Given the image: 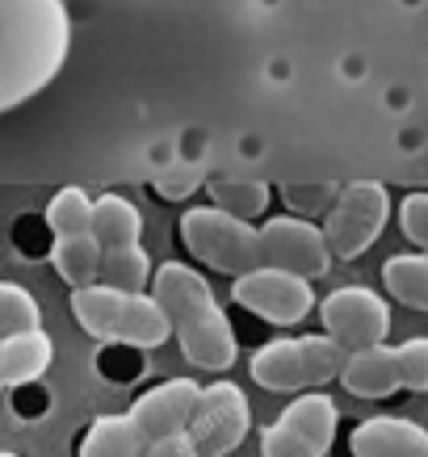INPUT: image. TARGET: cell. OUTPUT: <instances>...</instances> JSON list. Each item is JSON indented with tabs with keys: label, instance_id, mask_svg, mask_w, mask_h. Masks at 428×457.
Returning a JSON list of instances; mask_svg holds the SVG:
<instances>
[{
	"label": "cell",
	"instance_id": "obj_1",
	"mask_svg": "<svg viewBox=\"0 0 428 457\" xmlns=\"http://www.w3.org/2000/svg\"><path fill=\"white\" fill-rule=\"evenodd\" d=\"M71 51L63 0H0V113L26 105L59 76Z\"/></svg>",
	"mask_w": 428,
	"mask_h": 457
},
{
	"label": "cell",
	"instance_id": "obj_2",
	"mask_svg": "<svg viewBox=\"0 0 428 457\" xmlns=\"http://www.w3.org/2000/svg\"><path fill=\"white\" fill-rule=\"evenodd\" d=\"M152 298L164 311L172 340L180 345L185 361L206 374H227L239 357V340L227 311L219 306L210 281L185 261H164L152 273Z\"/></svg>",
	"mask_w": 428,
	"mask_h": 457
},
{
	"label": "cell",
	"instance_id": "obj_3",
	"mask_svg": "<svg viewBox=\"0 0 428 457\" xmlns=\"http://www.w3.org/2000/svg\"><path fill=\"white\" fill-rule=\"evenodd\" d=\"M345 361L348 353L323 332L281 336V340H269L252 353L248 374L256 386L277 390V395H306V390H319L328 382H340Z\"/></svg>",
	"mask_w": 428,
	"mask_h": 457
},
{
	"label": "cell",
	"instance_id": "obj_4",
	"mask_svg": "<svg viewBox=\"0 0 428 457\" xmlns=\"http://www.w3.org/2000/svg\"><path fill=\"white\" fill-rule=\"evenodd\" d=\"M71 315L88 336L113 340V345L160 348L172 336L164 311L155 306L152 294H122L110 290V286H84V290H71Z\"/></svg>",
	"mask_w": 428,
	"mask_h": 457
},
{
	"label": "cell",
	"instance_id": "obj_5",
	"mask_svg": "<svg viewBox=\"0 0 428 457\" xmlns=\"http://www.w3.org/2000/svg\"><path fill=\"white\" fill-rule=\"evenodd\" d=\"M180 244L189 248L194 261L227 278H244L261 269V231L214 206H189L180 214Z\"/></svg>",
	"mask_w": 428,
	"mask_h": 457
},
{
	"label": "cell",
	"instance_id": "obj_6",
	"mask_svg": "<svg viewBox=\"0 0 428 457\" xmlns=\"http://www.w3.org/2000/svg\"><path fill=\"white\" fill-rule=\"evenodd\" d=\"M340 407L323 390H306L261 428V457H328Z\"/></svg>",
	"mask_w": 428,
	"mask_h": 457
},
{
	"label": "cell",
	"instance_id": "obj_7",
	"mask_svg": "<svg viewBox=\"0 0 428 457\" xmlns=\"http://www.w3.org/2000/svg\"><path fill=\"white\" fill-rule=\"evenodd\" d=\"M390 219V194L378 180H353L340 189L336 206L323 219V239H328L331 261H357L370 252V244L382 236Z\"/></svg>",
	"mask_w": 428,
	"mask_h": 457
},
{
	"label": "cell",
	"instance_id": "obj_8",
	"mask_svg": "<svg viewBox=\"0 0 428 457\" xmlns=\"http://www.w3.org/2000/svg\"><path fill=\"white\" fill-rule=\"evenodd\" d=\"M319 323L323 336H331L345 353H361V348H378L390 336V306L382 294L365 286H345L319 303Z\"/></svg>",
	"mask_w": 428,
	"mask_h": 457
},
{
	"label": "cell",
	"instance_id": "obj_9",
	"mask_svg": "<svg viewBox=\"0 0 428 457\" xmlns=\"http://www.w3.org/2000/svg\"><path fill=\"white\" fill-rule=\"evenodd\" d=\"M256 231H261V269H281V273H294L303 281L323 278L331 269L328 239H323V227H315V222L294 219V214H273Z\"/></svg>",
	"mask_w": 428,
	"mask_h": 457
},
{
	"label": "cell",
	"instance_id": "obj_10",
	"mask_svg": "<svg viewBox=\"0 0 428 457\" xmlns=\"http://www.w3.org/2000/svg\"><path fill=\"white\" fill-rule=\"evenodd\" d=\"M231 298L235 306L252 311L256 319L273 323V328H294L319 306L311 281L281 273V269H252L244 278H231Z\"/></svg>",
	"mask_w": 428,
	"mask_h": 457
},
{
	"label": "cell",
	"instance_id": "obj_11",
	"mask_svg": "<svg viewBox=\"0 0 428 457\" xmlns=\"http://www.w3.org/2000/svg\"><path fill=\"white\" fill-rule=\"evenodd\" d=\"M252 428V407L248 395L235 382H210L202 386L194 424H189V441H194L197 457H227L235 453Z\"/></svg>",
	"mask_w": 428,
	"mask_h": 457
},
{
	"label": "cell",
	"instance_id": "obj_12",
	"mask_svg": "<svg viewBox=\"0 0 428 457\" xmlns=\"http://www.w3.org/2000/svg\"><path fill=\"white\" fill-rule=\"evenodd\" d=\"M197 399H202V386H197L194 378H168L160 386L143 390L126 416L135 420L143 441L152 445V441H164V436H177V432H189Z\"/></svg>",
	"mask_w": 428,
	"mask_h": 457
},
{
	"label": "cell",
	"instance_id": "obj_13",
	"mask_svg": "<svg viewBox=\"0 0 428 457\" xmlns=\"http://www.w3.org/2000/svg\"><path fill=\"white\" fill-rule=\"evenodd\" d=\"M348 449L353 457H428V428H420L415 420L373 416L353 428Z\"/></svg>",
	"mask_w": 428,
	"mask_h": 457
},
{
	"label": "cell",
	"instance_id": "obj_14",
	"mask_svg": "<svg viewBox=\"0 0 428 457\" xmlns=\"http://www.w3.org/2000/svg\"><path fill=\"white\" fill-rule=\"evenodd\" d=\"M340 386L353 399H390L399 386V365H395V348L378 345V348H361L348 353L345 370H340Z\"/></svg>",
	"mask_w": 428,
	"mask_h": 457
},
{
	"label": "cell",
	"instance_id": "obj_15",
	"mask_svg": "<svg viewBox=\"0 0 428 457\" xmlns=\"http://www.w3.org/2000/svg\"><path fill=\"white\" fill-rule=\"evenodd\" d=\"M55 361V340L42 332H21L0 340V382L4 386H26L34 378H42Z\"/></svg>",
	"mask_w": 428,
	"mask_h": 457
},
{
	"label": "cell",
	"instance_id": "obj_16",
	"mask_svg": "<svg viewBox=\"0 0 428 457\" xmlns=\"http://www.w3.org/2000/svg\"><path fill=\"white\" fill-rule=\"evenodd\" d=\"M206 197H210V206L222 210V214H231L239 222H256L269 214L273 189L261 177H210Z\"/></svg>",
	"mask_w": 428,
	"mask_h": 457
},
{
	"label": "cell",
	"instance_id": "obj_17",
	"mask_svg": "<svg viewBox=\"0 0 428 457\" xmlns=\"http://www.w3.org/2000/svg\"><path fill=\"white\" fill-rule=\"evenodd\" d=\"M88 236L101 244V252L110 248H130L143 236V214L135 202H126L122 194H101L93 202V231Z\"/></svg>",
	"mask_w": 428,
	"mask_h": 457
},
{
	"label": "cell",
	"instance_id": "obj_18",
	"mask_svg": "<svg viewBox=\"0 0 428 457\" xmlns=\"http://www.w3.org/2000/svg\"><path fill=\"white\" fill-rule=\"evenodd\" d=\"M147 441L135 428V420L126 416H97L80 436V453L76 457H143Z\"/></svg>",
	"mask_w": 428,
	"mask_h": 457
},
{
	"label": "cell",
	"instance_id": "obj_19",
	"mask_svg": "<svg viewBox=\"0 0 428 457\" xmlns=\"http://www.w3.org/2000/svg\"><path fill=\"white\" fill-rule=\"evenodd\" d=\"M152 256L143 252V244H130V248H110L101 252V273L97 286H110V290L122 294H147L152 290Z\"/></svg>",
	"mask_w": 428,
	"mask_h": 457
},
{
	"label": "cell",
	"instance_id": "obj_20",
	"mask_svg": "<svg viewBox=\"0 0 428 457\" xmlns=\"http://www.w3.org/2000/svg\"><path fill=\"white\" fill-rule=\"evenodd\" d=\"M382 286L395 303L428 311V252H403L382 264Z\"/></svg>",
	"mask_w": 428,
	"mask_h": 457
},
{
	"label": "cell",
	"instance_id": "obj_21",
	"mask_svg": "<svg viewBox=\"0 0 428 457\" xmlns=\"http://www.w3.org/2000/svg\"><path fill=\"white\" fill-rule=\"evenodd\" d=\"M51 264H55V273L68 281L71 290L97 286V273H101V244H97L93 236L55 239V244H51Z\"/></svg>",
	"mask_w": 428,
	"mask_h": 457
},
{
	"label": "cell",
	"instance_id": "obj_22",
	"mask_svg": "<svg viewBox=\"0 0 428 457\" xmlns=\"http://www.w3.org/2000/svg\"><path fill=\"white\" fill-rule=\"evenodd\" d=\"M46 227L55 239H76V236H88L93 231V197L84 189H59L46 206Z\"/></svg>",
	"mask_w": 428,
	"mask_h": 457
},
{
	"label": "cell",
	"instance_id": "obj_23",
	"mask_svg": "<svg viewBox=\"0 0 428 457\" xmlns=\"http://www.w3.org/2000/svg\"><path fill=\"white\" fill-rule=\"evenodd\" d=\"M38 328H42V311L34 303V294L26 286L0 281V340L21 332H38Z\"/></svg>",
	"mask_w": 428,
	"mask_h": 457
},
{
	"label": "cell",
	"instance_id": "obj_24",
	"mask_svg": "<svg viewBox=\"0 0 428 457\" xmlns=\"http://www.w3.org/2000/svg\"><path fill=\"white\" fill-rule=\"evenodd\" d=\"M399 386L412 395H428V336H415L407 345H395Z\"/></svg>",
	"mask_w": 428,
	"mask_h": 457
},
{
	"label": "cell",
	"instance_id": "obj_25",
	"mask_svg": "<svg viewBox=\"0 0 428 457\" xmlns=\"http://www.w3.org/2000/svg\"><path fill=\"white\" fill-rule=\"evenodd\" d=\"M336 197H340L336 185H281V202L294 210V219H306V222H311V214H323V219H328V210L336 206Z\"/></svg>",
	"mask_w": 428,
	"mask_h": 457
},
{
	"label": "cell",
	"instance_id": "obj_26",
	"mask_svg": "<svg viewBox=\"0 0 428 457\" xmlns=\"http://www.w3.org/2000/svg\"><path fill=\"white\" fill-rule=\"evenodd\" d=\"M399 231L407 236V244L424 252L428 248V194H407L399 206Z\"/></svg>",
	"mask_w": 428,
	"mask_h": 457
},
{
	"label": "cell",
	"instance_id": "obj_27",
	"mask_svg": "<svg viewBox=\"0 0 428 457\" xmlns=\"http://www.w3.org/2000/svg\"><path fill=\"white\" fill-rule=\"evenodd\" d=\"M197 185H202V172H197V168H168V172H160V177L152 180L155 197H168V202L189 197Z\"/></svg>",
	"mask_w": 428,
	"mask_h": 457
},
{
	"label": "cell",
	"instance_id": "obj_28",
	"mask_svg": "<svg viewBox=\"0 0 428 457\" xmlns=\"http://www.w3.org/2000/svg\"><path fill=\"white\" fill-rule=\"evenodd\" d=\"M143 457H197L189 432H177V436H164V441H152Z\"/></svg>",
	"mask_w": 428,
	"mask_h": 457
},
{
	"label": "cell",
	"instance_id": "obj_29",
	"mask_svg": "<svg viewBox=\"0 0 428 457\" xmlns=\"http://www.w3.org/2000/svg\"><path fill=\"white\" fill-rule=\"evenodd\" d=\"M0 457H21V453H0Z\"/></svg>",
	"mask_w": 428,
	"mask_h": 457
},
{
	"label": "cell",
	"instance_id": "obj_30",
	"mask_svg": "<svg viewBox=\"0 0 428 457\" xmlns=\"http://www.w3.org/2000/svg\"><path fill=\"white\" fill-rule=\"evenodd\" d=\"M0 395H4V382H0Z\"/></svg>",
	"mask_w": 428,
	"mask_h": 457
}]
</instances>
